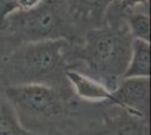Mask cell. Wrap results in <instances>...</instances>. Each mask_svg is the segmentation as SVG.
Instances as JSON below:
<instances>
[{"instance_id": "obj_12", "label": "cell", "mask_w": 151, "mask_h": 135, "mask_svg": "<svg viewBox=\"0 0 151 135\" xmlns=\"http://www.w3.org/2000/svg\"><path fill=\"white\" fill-rule=\"evenodd\" d=\"M16 11H18V0H0V27Z\"/></svg>"}, {"instance_id": "obj_13", "label": "cell", "mask_w": 151, "mask_h": 135, "mask_svg": "<svg viewBox=\"0 0 151 135\" xmlns=\"http://www.w3.org/2000/svg\"><path fill=\"white\" fill-rule=\"evenodd\" d=\"M45 0H18V10L27 11L42 5Z\"/></svg>"}, {"instance_id": "obj_7", "label": "cell", "mask_w": 151, "mask_h": 135, "mask_svg": "<svg viewBox=\"0 0 151 135\" xmlns=\"http://www.w3.org/2000/svg\"><path fill=\"white\" fill-rule=\"evenodd\" d=\"M71 86L73 87L76 94L78 96L90 101H109L112 98L111 90L107 89L106 86L101 82L95 80L94 78L85 76L80 72L75 70H67L64 73Z\"/></svg>"}, {"instance_id": "obj_4", "label": "cell", "mask_w": 151, "mask_h": 135, "mask_svg": "<svg viewBox=\"0 0 151 135\" xmlns=\"http://www.w3.org/2000/svg\"><path fill=\"white\" fill-rule=\"evenodd\" d=\"M5 92L7 100L14 109H20L31 115L45 118H52L62 113V98L50 84H16L6 88Z\"/></svg>"}, {"instance_id": "obj_3", "label": "cell", "mask_w": 151, "mask_h": 135, "mask_svg": "<svg viewBox=\"0 0 151 135\" xmlns=\"http://www.w3.org/2000/svg\"><path fill=\"white\" fill-rule=\"evenodd\" d=\"M0 28L7 29L23 43L68 39L70 35L62 9L53 0H45L32 10L14 13Z\"/></svg>"}, {"instance_id": "obj_1", "label": "cell", "mask_w": 151, "mask_h": 135, "mask_svg": "<svg viewBox=\"0 0 151 135\" xmlns=\"http://www.w3.org/2000/svg\"><path fill=\"white\" fill-rule=\"evenodd\" d=\"M132 39L127 27L106 26L93 29L87 34L77 56L85 61L97 81L112 91L127 68Z\"/></svg>"}, {"instance_id": "obj_6", "label": "cell", "mask_w": 151, "mask_h": 135, "mask_svg": "<svg viewBox=\"0 0 151 135\" xmlns=\"http://www.w3.org/2000/svg\"><path fill=\"white\" fill-rule=\"evenodd\" d=\"M117 113L105 115L103 129L97 135H150L149 119L117 107Z\"/></svg>"}, {"instance_id": "obj_10", "label": "cell", "mask_w": 151, "mask_h": 135, "mask_svg": "<svg viewBox=\"0 0 151 135\" xmlns=\"http://www.w3.org/2000/svg\"><path fill=\"white\" fill-rule=\"evenodd\" d=\"M0 135H36L20 123L10 103L0 100Z\"/></svg>"}, {"instance_id": "obj_5", "label": "cell", "mask_w": 151, "mask_h": 135, "mask_svg": "<svg viewBox=\"0 0 151 135\" xmlns=\"http://www.w3.org/2000/svg\"><path fill=\"white\" fill-rule=\"evenodd\" d=\"M109 103L138 116H149L150 78H122L112 91Z\"/></svg>"}, {"instance_id": "obj_9", "label": "cell", "mask_w": 151, "mask_h": 135, "mask_svg": "<svg viewBox=\"0 0 151 135\" xmlns=\"http://www.w3.org/2000/svg\"><path fill=\"white\" fill-rule=\"evenodd\" d=\"M69 9L80 17L93 21H101L108 7L117 0H67Z\"/></svg>"}, {"instance_id": "obj_15", "label": "cell", "mask_w": 151, "mask_h": 135, "mask_svg": "<svg viewBox=\"0 0 151 135\" xmlns=\"http://www.w3.org/2000/svg\"><path fill=\"white\" fill-rule=\"evenodd\" d=\"M58 135H61V134H58Z\"/></svg>"}, {"instance_id": "obj_8", "label": "cell", "mask_w": 151, "mask_h": 135, "mask_svg": "<svg viewBox=\"0 0 151 135\" xmlns=\"http://www.w3.org/2000/svg\"><path fill=\"white\" fill-rule=\"evenodd\" d=\"M150 78V43L142 39H132L131 58L123 78Z\"/></svg>"}, {"instance_id": "obj_14", "label": "cell", "mask_w": 151, "mask_h": 135, "mask_svg": "<svg viewBox=\"0 0 151 135\" xmlns=\"http://www.w3.org/2000/svg\"><path fill=\"white\" fill-rule=\"evenodd\" d=\"M123 9H134L139 6L147 5L149 0H120Z\"/></svg>"}, {"instance_id": "obj_2", "label": "cell", "mask_w": 151, "mask_h": 135, "mask_svg": "<svg viewBox=\"0 0 151 135\" xmlns=\"http://www.w3.org/2000/svg\"><path fill=\"white\" fill-rule=\"evenodd\" d=\"M68 50L69 39L23 43L9 58V65L17 76L18 84H44L69 70L67 68Z\"/></svg>"}, {"instance_id": "obj_11", "label": "cell", "mask_w": 151, "mask_h": 135, "mask_svg": "<svg viewBox=\"0 0 151 135\" xmlns=\"http://www.w3.org/2000/svg\"><path fill=\"white\" fill-rule=\"evenodd\" d=\"M127 29L132 39L150 43V18L147 14L132 13L127 16Z\"/></svg>"}]
</instances>
